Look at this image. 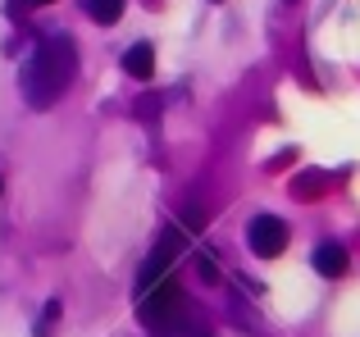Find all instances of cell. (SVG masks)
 Wrapping results in <instances>:
<instances>
[{"instance_id":"5b68a950","label":"cell","mask_w":360,"mask_h":337,"mask_svg":"<svg viewBox=\"0 0 360 337\" xmlns=\"http://www.w3.org/2000/svg\"><path fill=\"white\" fill-rule=\"evenodd\" d=\"M123 73H128V78H137V82H146L150 73H155V51H150L146 41L128 46V51H123Z\"/></svg>"},{"instance_id":"30bf717a","label":"cell","mask_w":360,"mask_h":337,"mask_svg":"<svg viewBox=\"0 0 360 337\" xmlns=\"http://www.w3.org/2000/svg\"><path fill=\"white\" fill-rule=\"evenodd\" d=\"M60 319V301H46V315H41V337H46V329Z\"/></svg>"},{"instance_id":"8992f818","label":"cell","mask_w":360,"mask_h":337,"mask_svg":"<svg viewBox=\"0 0 360 337\" xmlns=\"http://www.w3.org/2000/svg\"><path fill=\"white\" fill-rule=\"evenodd\" d=\"M315 274H324V278H342L347 274V251L338 246V242H319L315 246Z\"/></svg>"},{"instance_id":"8fae6325","label":"cell","mask_w":360,"mask_h":337,"mask_svg":"<svg viewBox=\"0 0 360 337\" xmlns=\"http://www.w3.org/2000/svg\"><path fill=\"white\" fill-rule=\"evenodd\" d=\"M201 278H205V283H214V278H219V265H214V256H201Z\"/></svg>"},{"instance_id":"9c48e42d","label":"cell","mask_w":360,"mask_h":337,"mask_svg":"<svg viewBox=\"0 0 360 337\" xmlns=\"http://www.w3.org/2000/svg\"><path fill=\"white\" fill-rule=\"evenodd\" d=\"M160 337H210L205 324H192V319H174L169 329H160Z\"/></svg>"},{"instance_id":"6da1fadb","label":"cell","mask_w":360,"mask_h":337,"mask_svg":"<svg viewBox=\"0 0 360 337\" xmlns=\"http://www.w3.org/2000/svg\"><path fill=\"white\" fill-rule=\"evenodd\" d=\"M73 73H78V46H73V37L60 32L51 41H41V51L23 69V100L32 110H51L69 91Z\"/></svg>"},{"instance_id":"277c9868","label":"cell","mask_w":360,"mask_h":337,"mask_svg":"<svg viewBox=\"0 0 360 337\" xmlns=\"http://www.w3.org/2000/svg\"><path fill=\"white\" fill-rule=\"evenodd\" d=\"M178 256H183V232H178V228L160 232V242L150 246V256L141 260V269H137V292H141V287H150L155 278H165L169 269L178 265Z\"/></svg>"},{"instance_id":"7a4b0ae2","label":"cell","mask_w":360,"mask_h":337,"mask_svg":"<svg viewBox=\"0 0 360 337\" xmlns=\"http://www.w3.org/2000/svg\"><path fill=\"white\" fill-rule=\"evenodd\" d=\"M137 315H141V324H150V329H169L174 319H183L187 315V292H183V283H178L174 274H165V278H155L150 287H141L137 292Z\"/></svg>"},{"instance_id":"52a82bcc","label":"cell","mask_w":360,"mask_h":337,"mask_svg":"<svg viewBox=\"0 0 360 337\" xmlns=\"http://www.w3.org/2000/svg\"><path fill=\"white\" fill-rule=\"evenodd\" d=\"M87 14L96 18V23H119L123 18V0H87Z\"/></svg>"},{"instance_id":"7c38bea8","label":"cell","mask_w":360,"mask_h":337,"mask_svg":"<svg viewBox=\"0 0 360 337\" xmlns=\"http://www.w3.org/2000/svg\"><path fill=\"white\" fill-rule=\"evenodd\" d=\"M137 114H146V119H155V114H160V100H155V96H146V100H141V105H137Z\"/></svg>"},{"instance_id":"5bb4252c","label":"cell","mask_w":360,"mask_h":337,"mask_svg":"<svg viewBox=\"0 0 360 337\" xmlns=\"http://www.w3.org/2000/svg\"><path fill=\"white\" fill-rule=\"evenodd\" d=\"M0 196H5V178H0Z\"/></svg>"},{"instance_id":"4fadbf2b","label":"cell","mask_w":360,"mask_h":337,"mask_svg":"<svg viewBox=\"0 0 360 337\" xmlns=\"http://www.w3.org/2000/svg\"><path fill=\"white\" fill-rule=\"evenodd\" d=\"M41 5H51V0H14V5H9V9H14V14H18V9H41Z\"/></svg>"},{"instance_id":"ba28073f","label":"cell","mask_w":360,"mask_h":337,"mask_svg":"<svg viewBox=\"0 0 360 337\" xmlns=\"http://www.w3.org/2000/svg\"><path fill=\"white\" fill-rule=\"evenodd\" d=\"M292 192H297L301 201H319V192H324V173H315V168H310V173H301L297 183H292Z\"/></svg>"},{"instance_id":"3957f363","label":"cell","mask_w":360,"mask_h":337,"mask_svg":"<svg viewBox=\"0 0 360 337\" xmlns=\"http://www.w3.org/2000/svg\"><path fill=\"white\" fill-rule=\"evenodd\" d=\"M288 223L278 219V214H255L251 223H246V246H251V256H260V260H274V256H283L288 251Z\"/></svg>"}]
</instances>
